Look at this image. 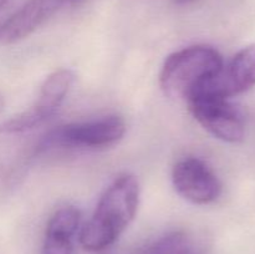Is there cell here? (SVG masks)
Instances as JSON below:
<instances>
[{
  "mask_svg": "<svg viewBox=\"0 0 255 254\" xmlns=\"http://www.w3.org/2000/svg\"><path fill=\"white\" fill-rule=\"evenodd\" d=\"M139 203V184L132 174L117 177L105 191L92 218L80 233L86 251L99 252L119 239L131 224Z\"/></svg>",
  "mask_w": 255,
  "mask_h": 254,
  "instance_id": "6da1fadb",
  "label": "cell"
},
{
  "mask_svg": "<svg viewBox=\"0 0 255 254\" xmlns=\"http://www.w3.org/2000/svg\"><path fill=\"white\" fill-rule=\"evenodd\" d=\"M222 67L223 59L216 49L207 45L189 46L167 57L159 85L168 97L188 101Z\"/></svg>",
  "mask_w": 255,
  "mask_h": 254,
  "instance_id": "7a4b0ae2",
  "label": "cell"
},
{
  "mask_svg": "<svg viewBox=\"0 0 255 254\" xmlns=\"http://www.w3.org/2000/svg\"><path fill=\"white\" fill-rule=\"evenodd\" d=\"M125 132L126 124L120 116H105L91 121L64 125L50 131L41 139L37 151L55 147H107L119 142Z\"/></svg>",
  "mask_w": 255,
  "mask_h": 254,
  "instance_id": "3957f363",
  "label": "cell"
},
{
  "mask_svg": "<svg viewBox=\"0 0 255 254\" xmlns=\"http://www.w3.org/2000/svg\"><path fill=\"white\" fill-rule=\"evenodd\" d=\"M194 119L216 138L238 143L246 136V117L243 112L227 99L198 94L188 100Z\"/></svg>",
  "mask_w": 255,
  "mask_h": 254,
  "instance_id": "277c9868",
  "label": "cell"
},
{
  "mask_svg": "<svg viewBox=\"0 0 255 254\" xmlns=\"http://www.w3.org/2000/svg\"><path fill=\"white\" fill-rule=\"evenodd\" d=\"M172 182L177 193L193 204H209L222 192L218 177L202 159L187 157L174 164Z\"/></svg>",
  "mask_w": 255,
  "mask_h": 254,
  "instance_id": "5b68a950",
  "label": "cell"
},
{
  "mask_svg": "<svg viewBox=\"0 0 255 254\" xmlns=\"http://www.w3.org/2000/svg\"><path fill=\"white\" fill-rule=\"evenodd\" d=\"M254 86L255 44H252L237 52L229 64L222 67L221 71L207 81L196 95L206 94L228 100L229 97L243 94Z\"/></svg>",
  "mask_w": 255,
  "mask_h": 254,
  "instance_id": "8992f818",
  "label": "cell"
},
{
  "mask_svg": "<svg viewBox=\"0 0 255 254\" xmlns=\"http://www.w3.org/2000/svg\"><path fill=\"white\" fill-rule=\"evenodd\" d=\"M66 2L67 0H27L0 24V44H14L27 37Z\"/></svg>",
  "mask_w": 255,
  "mask_h": 254,
  "instance_id": "52a82bcc",
  "label": "cell"
},
{
  "mask_svg": "<svg viewBox=\"0 0 255 254\" xmlns=\"http://www.w3.org/2000/svg\"><path fill=\"white\" fill-rule=\"evenodd\" d=\"M80 221L81 214L75 207H64L55 212L47 223L42 254H72V238Z\"/></svg>",
  "mask_w": 255,
  "mask_h": 254,
  "instance_id": "ba28073f",
  "label": "cell"
},
{
  "mask_svg": "<svg viewBox=\"0 0 255 254\" xmlns=\"http://www.w3.org/2000/svg\"><path fill=\"white\" fill-rule=\"evenodd\" d=\"M75 81V74L69 69H60L45 79L39 99L32 109L45 122L57 111Z\"/></svg>",
  "mask_w": 255,
  "mask_h": 254,
  "instance_id": "9c48e42d",
  "label": "cell"
},
{
  "mask_svg": "<svg viewBox=\"0 0 255 254\" xmlns=\"http://www.w3.org/2000/svg\"><path fill=\"white\" fill-rule=\"evenodd\" d=\"M141 254H201L193 239L184 232H173L147 247Z\"/></svg>",
  "mask_w": 255,
  "mask_h": 254,
  "instance_id": "30bf717a",
  "label": "cell"
},
{
  "mask_svg": "<svg viewBox=\"0 0 255 254\" xmlns=\"http://www.w3.org/2000/svg\"><path fill=\"white\" fill-rule=\"evenodd\" d=\"M194 1H196V0H174V2H176L177 5H187Z\"/></svg>",
  "mask_w": 255,
  "mask_h": 254,
  "instance_id": "8fae6325",
  "label": "cell"
},
{
  "mask_svg": "<svg viewBox=\"0 0 255 254\" xmlns=\"http://www.w3.org/2000/svg\"><path fill=\"white\" fill-rule=\"evenodd\" d=\"M4 106H5V101L4 99H2L1 95H0V114H1L2 110H4Z\"/></svg>",
  "mask_w": 255,
  "mask_h": 254,
  "instance_id": "7c38bea8",
  "label": "cell"
},
{
  "mask_svg": "<svg viewBox=\"0 0 255 254\" xmlns=\"http://www.w3.org/2000/svg\"><path fill=\"white\" fill-rule=\"evenodd\" d=\"M81 1H84V0H67V2H70V4H72V5H77V4H80Z\"/></svg>",
  "mask_w": 255,
  "mask_h": 254,
  "instance_id": "4fadbf2b",
  "label": "cell"
},
{
  "mask_svg": "<svg viewBox=\"0 0 255 254\" xmlns=\"http://www.w3.org/2000/svg\"><path fill=\"white\" fill-rule=\"evenodd\" d=\"M7 0H0V10L2 9V7L5 6V4H6Z\"/></svg>",
  "mask_w": 255,
  "mask_h": 254,
  "instance_id": "5bb4252c",
  "label": "cell"
}]
</instances>
